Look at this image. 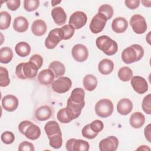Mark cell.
I'll list each match as a JSON object with an SVG mask.
<instances>
[{"mask_svg": "<svg viewBox=\"0 0 151 151\" xmlns=\"http://www.w3.org/2000/svg\"><path fill=\"white\" fill-rule=\"evenodd\" d=\"M144 55V50L139 44H133L126 48L122 52V61L126 64H131L139 61Z\"/></svg>", "mask_w": 151, "mask_h": 151, "instance_id": "1", "label": "cell"}, {"mask_svg": "<svg viewBox=\"0 0 151 151\" xmlns=\"http://www.w3.org/2000/svg\"><path fill=\"white\" fill-rule=\"evenodd\" d=\"M38 68L32 62L21 63L18 64L15 68V74L20 79L34 78L38 73Z\"/></svg>", "mask_w": 151, "mask_h": 151, "instance_id": "2", "label": "cell"}, {"mask_svg": "<svg viewBox=\"0 0 151 151\" xmlns=\"http://www.w3.org/2000/svg\"><path fill=\"white\" fill-rule=\"evenodd\" d=\"M96 44L97 48L107 55H113L118 50L117 42L107 35L99 37L96 40Z\"/></svg>", "mask_w": 151, "mask_h": 151, "instance_id": "3", "label": "cell"}, {"mask_svg": "<svg viewBox=\"0 0 151 151\" xmlns=\"http://www.w3.org/2000/svg\"><path fill=\"white\" fill-rule=\"evenodd\" d=\"M20 133L30 140H34L39 138L41 135L40 127L29 120H24L18 125Z\"/></svg>", "mask_w": 151, "mask_h": 151, "instance_id": "4", "label": "cell"}, {"mask_svg": "<svg viewBox=\"0 0 151 151\" xmlns=\"http://www.w3.org/2000/svg\"><path fill=\"white\" fill-rule=\"evenodd\" d=\"M114 106L112 101L107 99L99 100L95 105L96 114L102 118H106L111 115L113 112Z\"/></svg>", "mask_w": 151, "mask_h": 151, "instance_id": "5", "label": "cell"}, {"mask_svg": "<svg viewBox=\"0 0 151 151\" xmlns=\"http://www.w3.org/2000/svg\"><path fill=\"white\" fill-rule=\"evenodd\" d=\"M64 39V34L61 28L51 30L45 40V45L48 49H54Z\"/></svg>", "mask_w": 151, "mask_h": 151, "instance_id": "6", "label": "cell"}, {"mask_svg": "<svg viewBox=\"0 0 151 151\" xmlns=\"http://www.w3.org/2000/svg\"><path fill=\"white\" fill-rule=\"evenodd\" d=\"M130 24L133 31L137 34H142L147 30L146 21L140 14L133 15L130 19Z\"/></svg>", "mask_w": 151, "mask_h": 151, "instance_id": "7", "label": "cell"}, {"mask_svg": "<svg viewBox=\"0 0 151 151\" xmlns=\"http://www.w3.org/2000/svg\"><path fill=\"white\" fill-rule=\"evenodd\" d=\"M72 86L71 79L67 77H60L52 83V89L57 93H64L67 92Z\"/></svg>", "mask_w": 151, "mask_h": 151, "instance_id": "8", "label": "cell"}, {"mask_svg": "<svg viewBox=\"0 0 151 151\" xmlns=\"http://www.w3.org/2000/svg\"><path fill=\"white\" fill-rule=\"evenodd\" d=\"M107 19L101 13L96 14L92 18L89 27L91 31L94 34H98L104 29Z\"/></svg>", "mask_w": 151, "mask_h": 151, "instance_id": "9", "label": "cell"}, {"mask_svg": "<svg viewBox=\"0 0 151 151\" xmlns=\"http://www.w3.org/2000/svg\"><path fill=\"white\" fill-rule=\"evenodd\" d=\"M87 21V17L83 11H76L70 17L68 24L74 29H79L83 27Z\"/></svg>", "mask_w": 151, "mask_h": 151, "instance_id": "10", "label": "cell"}, {"mask_svg": "<svg viewBox=\"0 0 151 151\" xmlns=\"http://www.w3.org/2000/svg\"><path fill=\"white\" fill-rule=\"evenodd\" d=\"M89 143L82 139H70L66 142V149L68 151H88Z\"/></svg>", "mask_w": 151, "mask_h": 151, "instance_id": "11", "label": "cell"}, {"mask_svg": "<svg viewBox=\"0 0 151 151\" xmlns=\"http://www.w3.org/2000/svg\"><path fill=\"white\" fill-rule=\"evenodd\" d=\"M71 54L73 58L77 62H84L88 57V51L83 44H77L73 46L71 50Z\"/></svg>", "mask_w": 151, "mask_h": 151, "instance_id": "12", "label": "cell"}, {"mask_svg": "<svg viewBox=\"0 0 151 151\" xmlns=\"http://www.w3.org/2000/svg\"><path fill=\"white\" fill-rule=\"evenodd\" d=\"M119 145L118 139L114 136H109L102 139L99 143L100 151H115Z\"/></svg>", "mask_w": 151, "mask_h": 151, "instance_id": "13", "label": "cell"}, {"mask_svg": "<svg viewBox=\"0 0 151 151\" xmlns=\"http://www.w3.org/2000/svg\"><path fill=\"white\" fill-rule=\"evenodd\" d=\"M130 84L133 90L137 93L142 94L148 90V84L146 80L140 76H134L131 78Z\"/></svg>", "mask_w": 151, "mask_h": 151, "instance_id": "14", "label": "cell"}, {"mask_svg": "<svg viewBox=\"0 0 151 151\" xmlns=\"http://www.w3.org/2000/svg\"><path fill=\"white\" fill-rule=\"evenodd\" d=\"M2 106L8 111H14L18 106V99L14 95H6L2 99Z\"/></svg>", "mask_w": 151, "mask_h": 151, "instance_id": "15", "label": "cell"}, {"mask_svg": "<svg viewBox=\"0 0 151 151\" xmlns=\"http://www.w3.org/2000/svg\"><path fill=\"white\" fill-rule=\"evenodd\" d=\"M57 119L62 123H68L77 117L67 107L60 109L57 114Z\"/></svg>", "mask_w": 151, "mask_h": 151, "instance_id": "16", "label": "cell"}, {"mask_svg": "<svg viewBox=\"0 0 151 151\" xmlns=\"http://www.w3.org/2000/svg\"><path fill=\"white\" fill-rule=\"evenodd\" d=\"M51 16L54 22L58 25H62L66 22V14L64 9L60 6L55 7L52 9Z\"/></svg>", "mask_w": 151, "mask_h": 151, "instance_id": "17", "label": "cell"}, {"mask_svg": "<svg viewBox=\"0 0 151 151\" xmlns=\"http://www.w3.org/2000/svg\"><path fill=\"white\" fill-rule=\"evenodd\" d=\"M133 109V103L132 101L127 98L121 99L117 104V110L121 115H127Z\"/></svg>", "mask_w": 151, "mask_h": 151, "instance_id": "18", "label": "cell"}, {"mask_svg": "<svg viewBox=\"0 0 151 151\" xmlns=\"http://www.w3.org/2000/svg\"><path fill=\"white\" fill-rule=\"evenodd\" d=\"M55 78L54 73L50 69H44L38 74V80L42 85L51 84Z\"/></svg>", "mask_w": 151, "mask_h": 151, "instance_id": "19", "label": "cell"}, {"mask_svg": "<svg viewBox=\"0 0 151 151\" xmlns=\"http://www.w3.org/2000/svg\"><path fill=\"white\" fill-rule=\"evenodd\" d=\"M128 27V22L123 17H117L114 18L111 23V28L116 33H123Z\"/></svg>", "mask_w": 151, "mask_h": 151, "instance_id": "20", "label": "cell"}, {"mask_svg": "<svg viewBox=\"0 0 151 151\" xmlns=\"http://www.w3.org/2000/svg\"><path fill=\"white\" fill-rule=\"evenodd\" d=\"M47 27L45 22L42 19L34 21L31 25V31L34 35L40 37L43 35L47 31Z\"/></svg>", "mask_w": 151, "mask_h": 151, "instance_id": "21", "label": "cell"}, {"mask_svg": "<svg viewBox=\"0 0 151 151\" xmlns=\"http://www.w3.org/2000/svg\"><path fill=\"white\" fill-rule=\"evenodd\" d=\"M145 122V116L140 112H134L132 113L130 117V124L134 129H139L142 127Z\"/></svg>", "mask_w": 151, "mask_h": 151, "instance_id": "22", "label": "cell"}, {"mask_svg": "<svg viewBox=\"0 0 151 151\" xmlns=\"http://www.w3.org/2000/svg\"><path fill=\"white\" fill-rule=\"evenodd\" d=\"M29 26V23L26 18L19 16L14 19L13 23V28L15 31L18 32H25Z\"/></svg>", "mask_w": 151, "mask_h": 151, "instance_id": "23", "label": "cell"}, {"mask_svg": "<svg viewBox=\"0 0 151 151\" xmlns=\"http://www.w3.org/2000/svg\"><path fill=\"white\" fill-rule=\"evenodd\" d=\"M114 69V63L109 59L104 58L101 60L98 65L99 72L103 75H108L110 74Z\"/></svg>", "mask_w": 151, "mask_h": 151, "instance_id": "24", "label": "cell"}, {"mask_svg": "<svg viewBox=\"0 0 151 151\" xmlns=\"http://www.w3.org/2000/svg\"><path fill=\"white\" fill-rule=\"evenodd\" d=\"M51 114V109L48 106H42L36 110L35 117L39 121H45L50 118Z\"/></svg>", "mask_w": 151, "mask_h": 151, "instance_id": "25", "label": "cell"}, {"mask_svg": "<svg viewBox=\"0 0 151 151\" xmlns=\"http://www.w3.org/2000/svg\"><path fill=\"white\" fill-rule=\"evenodd\" d=\"M48 68L54 73L55 78L62 77L65 71L64 65L58 61H54L51 62L49 65Z\"/></svg>", "mask_w": 151, "mask_h": 151, "instance_id": "26", "label": "cell"}, {"mask_svg": "<svg viewBox=\"0 0 151 151\" xmlns=\"http://www.w3.org/2000/svg\"><path fill=\"white\" fill-rule=\"evenodd\" d=\"M97 78L92 74H87L85 76L83 81V86L85 90L89 91H93L97 87Z\"/></svg>", "mask_w": 151, "mask_h": 151, "instance_id": "27", "label": "cell"}, {"mask_svg": "<svg viewBox=\"0 0 151 151\" xmlns=\"http://www.w3.org/2000/svg\"><path fill=\"white\" fill-rule=\"evenodd\" d=\"M84 96H85V91L82 88H74L71 93L68 99L75 103L80 104L82 103H84Z\"/></svg>", "mask_w": 151, "mask_h": 151, "instance_id": "28", "label": "cell"}, {"mask_svg": "<svg viewBox=\"0 0 151 151\" xmlns=\"http://www.w3.org/2000/svg\"><path fill=\"white\" fill-rule=\"evenodd\" d=\"M44 130L48 136H51L54 134L61 133L58 123L54 120L48 122L45 124Z\"/></svg>", "mask_w": 151, "mask_h": 151, "instance_id": "29", "label": "cell"}, {"mask_svg": "<svg viewBox=\"0 0 151 151\" xmlns=\"http://www.w3.org/2000/svg\"><path fill=\"white\" fill-rule=\"evenodd\" d=\"M15 51L18 55L25 57L28 55L31 52V47L26 42H19L15 45Z\"/></svg>", "mask_w": 151, "mask_h": 151, "instance_id": "30", "label": "cell"}, {"mask_svg": "<svg viewBox=\"0 0 151 151\" xmlns=\"http://www.w3.org/2000/svg\"><path fill=\"white\" fill-rule=\"evenodd\" d=\"M13 58V52L8 47H2L0 49V62L3 64L9 63Z\"/></svg>", "mask_w": 151, "mask_h": 151, "instance_id": "31", "label": "cell"}, {"mask_svg": "<svg viewBox=\"0 0 151 151\" xmlns=\"http://www.w3.org/2000/svg\"><path fill=\"white\" fill-rule=\"evenodd\" d=\"M117 74L120 80L124 82H126L130 80L132 78L133 71L128 67H123L119 70Z\"/></svg>", "mask_w": 151, "mask_h": 151, "instance_id": "32", "label": "cell"}, {"mask_svg": "<svg viewBox=\"0 0 151 151\" xmlns=\"http://www.w3.org/2000/svg\"><path fill=\"white\" fill-rule=\"evenodd\" d=\"M11 22V16L6 11L0 12V29L4 30L8 29Z\"/></svg>", "mask_w": 151, "mask_h": 151, "instance_id": "33", "label": "cell"}, {"mask_svg": "<svg viewBox=\"0 0 151 151\" xmlns=\"http://www.w3.org/2000/svg\"><path fill=\"white\" fill-rule=\"evenodd\" d=\"M50 146L54 149H59L63 145L62 133H57L51 136H48Z\"/></svg>", "mask_w": 151, "mask_h": 151, "instance_id": "34", "label": "cell"}, {"mask_svg": "<svg viewBox=\"0 0 151 151\" xmlns=\"http://www.w3.org/2000/svg\"><path fill=\"white\" fill-rule=\"evenodd\" d=\"M10 83V79L8 71L6 68L0 67V86L1 87H7Z\"/></svg>", "mask_w": 151, "mask_h": 151, "instance_id": "35", "label": "cell"}, {"mask_svg": "<svg viewBox=\"0 0 151 151\" xmlns=\"http://www.w3.org/2000/svg\"><path fill=\"white\" fill-rule=\"evenodd\" d=\"M98 12L104 15L108 20L111 19V18L113 17L114 10L111 5L109 4H103L99 7Z\"/></svg>", "mask_w": 151, "mask_h": 151, "instance_id": "36", "label": "cell"}, {"mask_svg": "<svg viewBox=\"0 0 151 151\" xmlns=\"http://www.w3.org/2000/svg\"><path fill=\"white\" fill-rule=\"evenodd\" d=\"M40 5L38 0H25L24 1V8L28 12L35 11Z\"/></svg>", "mask_w": 151, "mask_h": 151, "instance_id": "37", "label": "cell"}, {"mask_svg": "<svg viewBox=\"0 0 151 151\" xmlns=\"http://www.w3.org/2000/svg\"><path fill=\"white\" fill-rule=\"evenodd\" d=\"M142 107L143 110L147 114H151V94H148L142 101Z\"/></svg>", "mask_w": 151, "mask_h": 151, "instance_id": "38", "label": "cell"}, {"mask_svg": "<svg viewBox=\"0 0 151 151\" xmlns=\"http://www.w3.org/2000/svg\"><path fill=\"white\" fill-rule=\"evenodd\" d=\"M64 34V39L67 40L70 39L74 35L75 32V29L69 24H66L63 25L61 28Z\"/></svg>", "mask_w": 151, "mask_h": 151, "instance_id": "39", "label": "cell"}, {"mask_svg": "<svg viewBox=\"0 0 151 151\" xmlns=\"http://www.w3.org/2000/svg\"><path fill=\"white\" fill-rule=\"evenodd\" d=\"M81 133L84 137L88 139H93L95 138L98 134V133H95L91 130L90 126V124H87L83 127L81 130Z\"/></svg>", "mask_w": 151, "mask_h": 151, "instance_id": "40", "label": "cell"}, {"mask_svg": "<svg viewBox=\"0 0 151 151\" xmlns=\"http://www.w3.org/2000/svg\"><path fill=\"white\" fill-rule=\"evenodd\" d=\"M1 139L4 143L6 145H10L14 142L15 136L12 132L9 131H6L2 133Z\"/></svg>", "mask_w": 151, "mask_h": 151, "instance_id": "41", "label": "cell"}, {"mask_svg": "<svg viewBox=\"0 0 151 151\" xmlns=\"http://www.w3.org/2000/svg\"><path fill=\"white\" fill-rule=\"evenodd\" d=\"M90 126L93 132L99 133L103 129L104 124L102 121L100 120H95L90 124Z\"/></svg>", "mask_w": 151, "mask_h": 151, "instance_id": "42", "label": "cell"}, {"mask_svg": "<svg viewBox=\"0 0 151 151\" xmlns=\"http://www.w3.org/2000/svg\"><path fill=\"white\" fill-rule=\"evenodd\" d=\"M35 150L33 144L27 141H24L21 143L18 147L19 151H34Z\"/></svg>", "mask_w": 151, "mask_h": 151, "instance_id": "43", "label": "cell"}, {"mask_svg": "<svg viewBox=\"0 0 151 151\" xmlns=\"http://www.w3.org/2000/svg\"><path fill=\"white\" fill-rule=\"evenodd\" d=\"M29 61L34 63L37 66L38 69H40L42 65L43 58L39 54H34L29 59Z\"/></svg>", "mask_w": 151, "mask_h": 151, "instance_id": "44", "label": "cell"}, {"mask_svg": "<svg viewBox=\"0 0 151 151\" xmlns=\"http://www.w3.org/2000/svg\"><path fill=\"white\" fill-rule=\"evenodd\" d=\"M7 8L11 11H16L20 6V0H9L6 1Z\"/></svg>", "mask_w": 151, "mask_h": 151, "instance_id": "45", "label": "cell"}, {"mask_svg": "<svg viewBox=\"0 0 151 151\" xmlns=\"http://www.w3.org/2000/svg\"><path fill=\"white\" fill-rule=\"evenodd\" d=\"M126 6L130 9H134L139 7L140 5V1L139 0H126L124 1Z\"/></svg>", "mask_w": 151, "mask_h": 151, "instance_id": "46", "label": "cell"}, {"mask_svg": "<svg viewBox=\"0 0 151 151\" xmlns=\"http://www.w3.org/2000/svg\"><path fill=\"white\" fill-rule=\"evenodd\" d=\"M144 134L145 136L146 139L149 142H150V124H149L145 128L144 130Z\"/></svg>", "mask_w": 151, "mask_h": 151, "instance_id": "47", "label": "cell"}, {"mask_svg": "<svg viewBox=\"0 0 151 151\" xmlns=\"http://www.w3.org/2000/svg\"><path fill=\"white\" fill-rule=\"evenodd\" d=\"M61 1H51V5L52 6H55V5H57V4H59V3H60Z\"/></svg>", "mask_w": 151, "mask_h": 151, "instance_id": "48", "label": "cell"}]
</instances>
